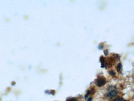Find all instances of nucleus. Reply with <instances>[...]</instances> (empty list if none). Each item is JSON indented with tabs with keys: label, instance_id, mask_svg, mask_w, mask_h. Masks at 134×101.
Segmentation results:
<instances>
[{
	"label": "nucleus",
	"instance_id": "nucleus-9",
	"mask_svg": "<svg viewBox=\"0 0 134 101\" xmlns=\"http://www.w3.org/2000/svg\"><path fill=\"white\" fill-rule=\"evenodd\" d=\"M91 101V97H90V98H89V99H88V101Z\"/></svg>",
	"mask_w": 134,
	"mask_h": 101
},
{
	"label": "nucleus",
	"instance_id": "nucleus-5",
	"mask_svg": "<svg viewBox=\"0 0 134 101\" xmlns=\"http://www.w3.org/2000/svg\"><path fill=\"white\" fill-rule=\"evenodd\" d=\"M121 69H122V64L120 63H119L118 64V65H117V71H118L119 72H120V71H121Z\"/></svg>",
	"mask_w": 134,
	"mask_h": 101
},
{
	"label": "nucleus",
	"instance_id": "nucleus-1",
	"mask_svg": "<svg viewBox=\"0 0 134 101\" xmlns=\"http://www.w3.org/2000/svg\"><path fill=\"white\" fill-rule=\"evenodd\" d=\"M117 94H118L117 90L115 88V87H111L109 89L108 93L106 94V96L108 98H112L117 96Z\"/></svg>",
	"mask_w": 134,
	"mask_h": 101
},
{
	"label": "nucleus",
	"instance_id": "nucleus-7",
	"mask_svg": "<svg viewBox=\"0 0 134 101\" xmlns=\"http://www.w3.org/2000/svg\"><path fill=\"white\" fill-rule=\"evenodd\" d=\"M110 74H111V75H112V76H114L115 75V73L113 71H110Z\"/></svg>",
	"mask_w": 134,
	"mask_h": 101
},
{
	"label": "nucleus",
	"instance_id": "nucleus-8",
	"mask_svg": "<svg viewBox=\"0 0 134 101\" xmlns=\"http://www.w3.org/2000/svg\"><path fill=\"white\" fill-rule=\"evenodd\" d=\"M104 54H105L106 55H108V50H104Z\"/></svg>",
	"mask_w": 134,
	"mask_h": 101
},
{
	"label": "nucleus",
	"instance_id": "nucleus-4",
	"mask_svg": "<svg viewBox=\"0 0 134 101\" xmlns=\"http://www.w3.org/2000/svg\"><path fill=\"white\" fill-rule=\"evenodd\" d=\"M66 101H78L77 99L76 98H74V97H70V98H68Z\"/></svg>",
	"mask_w": 134,
	"mask_h": 101
},
{
	"label": "nucleus",
	"instance_id": "nucleus-6",
	"mask_svg": "<svg viewBox=\"0 0 134 101\" xmlns=\"http://www.w3.org/2000/svg\"><path fill=\"white\" fill-rule=\"evenodd\" d=\"M113 101H126L125 100H124L123 98H121V97H118L117 98V99H116L114 100Z\"/></svg>",
	"mask_w": 134,
	"mask_h": 101
},
{
	"label": "nucleus",
	"instance_id": "nucleus-3",
	"mask_svg": "<svg viewBox=\"0 0 134 101\" xmlns=\"http://www.w3.org/2000/svg\"><path fill=\"white\" fill-rule=\"evenodd\" d=\"M101 65H102V67H104V61H105V59L104 58L103 56H101Z\"/></svg>",
	"mask_w": 134,
	"mask_h": 101
},
{
	"label": "nucleus",
	"instance_id": "nucleus-2",
	"mask_svg": "<svg viewBox=\"0 0 134 101\" xmlns=\"http://www.w3.org/2000/svg\"><path fill=\"white\" fill-rule=\"evenodd\" d=\"M106 81L105 79L103 77H100L99 78L97 79L96 83V85H97L98 86L101 87L104 85L106 84Z\"/></svg>",
	"mask_w": 134,
	"mask_h": 101
}]
</instances>
